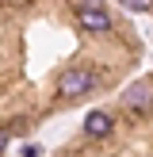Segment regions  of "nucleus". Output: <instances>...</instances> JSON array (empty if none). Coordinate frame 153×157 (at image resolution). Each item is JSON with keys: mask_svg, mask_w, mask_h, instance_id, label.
<instances>
[{"mask_svg": "<svg viewBox=\"0 0 153 157\" xmlns=\"http://www.w3.org/2000/svg\"><path fill=\"white\" fill-rule=\"evenodd\" d=\"M96 84H99L96 69H65V73L58 77V96L61 100H80V96H88Z\"/></svg>", "mask_w": 153, "mask_h": 157, "instance_id": "1", "label": "nucleus"}, {"mask_svg": "<svg viewBox=\"0 0 153 157\" xmlns=\"http://www.w3.org/2000/svg\"><path fill=\"white\" fill-rule=\"evenodd\" d=\"M76 23H80L88 35H107V31L115 27V19H111L107 8H80V12H76Z\"/></svg>", "mask_w": 153, "mask_h": 157, "instance_id": "2", "label": "nucleus"}, {"mask_svg": "<svg viewBox=\"0 0 153 157\" xmlns=\"http://www.w3.org/2000/svg\"><path fill=\"white\" fill-rule=\"evenodd\" d=\"M122 104H126L130 111H149L153 107V81H134L122 92Z\"/></svg>", "mask_w": 153, "mask_h": 157, "instance_id": "3", "label": "nucleus"}, {"mask_svg": "<svg viewBox=\"0 0 153 157\" xmlns=\"http://www.w3.org/2000/svg\"><path fill=\"white\" fill-rule=\"evenodd\" d=\"M115 130V115L111 111H103V107H99V111H88V119H84V134L88 138H107Z\"/></svg>", "mask_w": 153, "mask_h": 157, "instance_id": "4", "label": "nucleus"}, {"mask_svg": "<svg viewBox=\"0 0 153 157\" xmlns=\"http://www.w3.org/2000/svg\"><path fill=\"white\" fill-rule=\"evenodd\" d=\"M130 12H153V0H122Z\"/></svg>", "mask_w": 153, "mask_h": 157, "instance_id": "5", "label": "nucleus"}, {"mask_svg": "<svg viewBox=\"0 0 153 157\" xmlns=\"http://www.w3.org/2000/svg\"><path fill=\"white\" fill-rule=\"evenodd\" d=\"M73 8L80 12V8H103V4H99V0H73Z\"/></svg>", "mask_w": 153, "mask_h": 157, "instance_id": "6", "label": "nucleus"}, {"mask_svg": "<svg viewBox=\"0 0 153 157\" xmlns=\"http://www.w3.org/2000/svg\"><path fill=\"white\" fill-rule=\"evenodd\" d=\"M8 142H12V130H8V127H4V130H0V153H4V150H8Z\"/></svg>", "mask_w": 153, "mask_h": 157, "instance_id": "7", "label": "nucleus"}]
</instances>
